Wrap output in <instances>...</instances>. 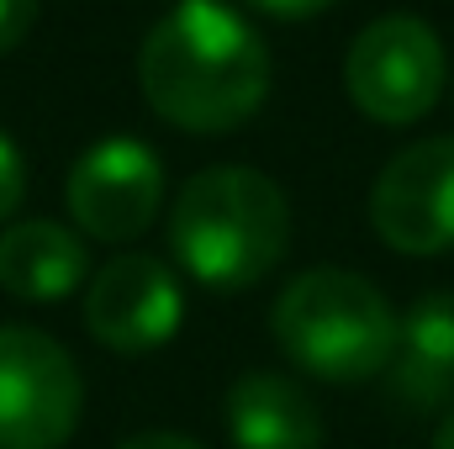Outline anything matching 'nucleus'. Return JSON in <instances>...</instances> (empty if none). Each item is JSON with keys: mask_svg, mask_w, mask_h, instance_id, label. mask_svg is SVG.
Returning <instances> with one entry per match:
<instances>
[{"mask_svg": "<svg viewBox=\"0 0 454 449\" xmlns=\"http://www.w3.org/2000/svg\"><path fill=\"white\" fill-rule=\"evenodd\" d=\"M143 101L180 132H232L270 96V43L223 0H180L137 53Z\"/></svg>", "mask_w": 454, "mask_h": 449, "instance_id": "f257e3e1", "label": "nucleus"}, {"mask_svg": "<svg viewBox=\"0 0 454 449\" xmlns=\"http://www.w3.org/2000/svg\"><path fill=\"white\" fill-rule=\"evenodd\" d=\"M169 248L207 291H248L291 248V201L248 164L201 169L175 196Z\"/></svg>", "mask_w": 454, "mask_h": 449, "instance_id": "f03ea898", "label": "nucleus"}, {"mask_svg": "<svg viewBox=\"0 0 454 449\" xmlns=\"http://www.w3.org/2000/svg\"><path fill=\"white\" fill-rule=\"evenodd\" d=\"M275 343L317 381L359 386L391 370L396 354V312L391 302L354 270H307L296 275L275 312Z\"/></svg>", "mask_w": 454, "mask_h": 449, "instance_id": "7ed1b4c3", "label": "nucleus"}, {"mask_svg": "<svg viewBox=\"0 0 454 449\" xmlns=\"http://www.w3.org/2000/svg\"><path fill=\"white\" fill-rule=\"evenodd\" d=\"M343 85L359 116L380 127H412L439 106L450 85V53L423 16H380L370 21L343 59Z\"/></svg>", "mask_w": 454, "mask_h": 449, "instance_id": "20e7f679", "label": "nucleus"}, {"mask_svg": "<svg viewBox=\"0 0 454 449\" xmlns=\"http://www.w3.org/2000/svg\"><path fill=\"white\" fill-rule=\"evenodd\" d=\"M85 413L74 354L43 328H0V449H64Z\"/></svg>", "mask_w": 454, "mask_h": 449, "instance_id": "39448f33", "label": "nucleus"}, {"mask_svg": "<svg viewBox=\"0 0 454 449\" xmlns=\"http://www.w3.org/2000/svg\"><path fill=\"white\" fill-rule=\"evenodd\" d=\"M370 227L396 254L454 248V138H423L386 159L370 191Z\"/></svg>", "mask_w": 454, "mask_h": 449, "instance_id": "423d86ee", "label": "nucleus"}, {"mask_svg": "<svg viewBox=\"0 0 454 449\" xmlns=\"http://www.w3.org/2000/svg\"><path fill=\"white\" fill-rule=\"evenodd\" d=\"M69 217L101 243L143 238L164 207V164L137 138H101L69 169Z\"/></svg>", "mask_w": 454, "mask_h": 449, "instance_id": "0eeeda50", "label": "nucleus"}, {"mask_svg": "<svg viewBox=\"0 0 454 449\" xmlns=\"http://www.w3.org/2000/svg\"><path fill=\"white\" fill-rule=\"evenodd\" d=\"M180 318H185L180 280L153 254H121L112 264H101V275L85 291V328L116 354L164 349L180 334Z\"/></svg>", "mask_w": 454, "mask_h": 449, "instance_id": "6e6552de", "label": "nucleus"}, {"mask_svg": "<svg viewBox=\"0 0 454 449\" xmlns=\"http://www.w3.org/2000/svg\"><path fill=\"white\" fill-rule=\"evenodd\" d=\"M227 434L238 449H323V413L291 375H243L227 391Z\"/></svg>", "mask_w": 454, "mask_h": 449, "instance_id": "1a4fd4ad", "label": "nucleus"}, {"mask_svg": "<svg viewBox=\"0 0 454 449\" xmlns=\"http://www.w3.org/2000/svg\"><path fill=\"white\" fill-rule=\"evenodd\" d=\"M391 386L407 407L454 402V291H428L407 318H396Z\"/></svg>", "mask_w": 454, "mask_h": 449, "instance_id": "9d476101", "label": "nucleus"}, {"mask_svg": "<svg viewBox=\"0 0 454 449\" xmlns=\"http://www.w3.org/2000/svg\"><path fill=\"white\" fill-rule=\"evenodd\" d=\"M90 275L80 232L59 223H16L0 232V291L16 302H64Z\"/></svg>", "mask_w": 454, "mask_h": 449, "instance_id": "9b49d317", "label": "nucleus"}, {"mask_svg": "<svg viewBox=\"0 0 454 449\" xmlns=\"http://www.w3.org/2000/svg\"><path fill=\"white\" fill-rule=\"evenodd\" d=\"M21 191H27V169H21V154L16 143L0 132V223L21 207Z\"/></svg>", "mask_w": 454, "mask_h": 449, "instance_id": "f8f14e48", "label": "nucleus"}, {"mask_svg": "<svg viewBox=\"0 0 454 449\" xmlns=\"http://www.w3.org/2000/svg\"><path fill=\"white\" fill-rule=\"evenodd\" d=\"M32 27H37V0H0V53L27 43Z\"/></svg>", "mask_w": 454, "mask_h": 449, "instance_id": "ddd939ff", "label": "nucleus"}, {"mask_svg": "<svg viewBox=\"0 0 454 449\" xmlns=\"http://www.w3.org/2000/svg\"><path fill=\"white\" fill-rule=\"evenodd\" d=\"M248 5L264 11V16H275V21H307V16L328 11L333 0H248Z\"/></svg>", "mask_w": 454, "mask_h": 449, "instance_id": "4468645a", "label": "nucleus"}, {"mask_svg": "<svg viewBox=\"0 0 454 449\" xmlns=\"http://www.w3.org/2000/svg\"><path fill=\"white\" fill-rule=\"evenodd\" d=\"M116 449H201V445L185 439V434H164V429H153V434H132V439H121Z\"/></svg>", "mask_w": 454, "mask_h": 449, "instance_id": "2eb2a0df", "label": "nucleus"}, {"mask_svg": "<svg viewBox=\"0 0 454 449\" xmlns=\"http://www.w3.org/2000/svg\"><path fill=\"white\" fill-rule=\"evenodd\" d=\"M434 449H454V413L444 418V429L434 434Z\"/></svg>", "mask_w": 454, "mask_h": 449, "instance_id": "dca6fc26", "label": "nucleus"}]
</instances>
